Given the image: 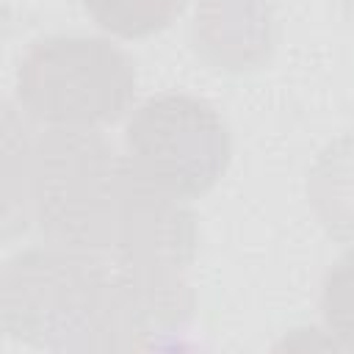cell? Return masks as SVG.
Instances as JSON below:
<instances>
[{"label": "cell", "instance_id": "1", "mask_svg": "<svg viewBox=\"0 0 354 354\" xmlns=\"http://www.w3.org/2000/svg\"><path fill=\"white\" fill-rule=\"evenodd\" d=\"M191 315L183 271L130 257L44 243L0 274V324L47 351L136 348Z\"/></svg>", "mask_w": 354, "mask_h": 354}, {"label": "cell", "instance_id": "2", "mask_svg": "<svg viewBox=\"0 0 354 354\" xmlns=\"http://www.w3.org/2000/svg\"><path fill=\"white\" fill-rule=\"evenodd\" d=\"M138 174L100 130L47 127L30 152V221L47 243L116 252Z\"/></svg>", "mask_w": 354, "mask_h": 354}, {"label": "cell", "instance_id": "3", "mask_svg": "<svg viewBox=\"0 0 354 354\" xmlns=\"http://www.w3.org/2000/svg\"><path fill=\"white\" fill-rule=\"evenodd\" d=\"M136 66L102 36H44L17 66V105L47 127L100 130L136 100Z\"/></svg>", "mask_w": 354, "mask_h": 354}, {"label": "cell", "instance_id": "4", "mask_svg": "<svg viewBox=\"0 0 354 354\" xmlns=\"http://www.w3.org/2000/svg\"><path fill=\"white\" fill-rule=\"evenodd\" d=\"M230 133L221 113L202 97L163 91L130 111L124 158L155 191L199 199L230 163Z\"/></svg>", "mask_w": 354, "mask_h": 354}, {"label": "cell", "instance_id": "5", "mask_svg": "<svg viewBox=\"0 0 354 354\" xmlns=\"http://www.w3.org/2000/svg\"><path fill=\"white\" fill-rule=\"evenodd\" d=\"M28 113L22 111V119L11 105H6L3 113V221L6 232H11L14 224L22 230L30 224V152L33 138L28 136L25 124Z\"/></svg>", "mask_w": 354, "mask_h": 354}, {"label": "cell", "instance_id": "6", "mask_svg": "<svg viewBox=\"0 0 354 354\" xmlns=\"http://www.w3.org/2000/svg\"><path fill=\"white\" fill-rule=\"evenodd\" d=\"M183 3L185 0H83V8L105 33L144 39L171 25Z\"/></svg>", "mask_w": 354, "mask_h": 354}, {"label": "cell", "instance_id": "7", "mask_svg": "<svg viewBox=\"0 0 354 354\" xmlns=\"http://www.w3.org/2000/svg\"><path fill=\"white\" fill-rule=\"evenodd\" d=\"M321 315L343 348H354V249L337 257L321 282Z\"/></svg>", "mask_w": 354, "mask_h": 354}, {"label": "cell", "instance_id": "8", "mask_svg": "<svg viewBox=\"0 0 354 354\" xmlns=\"http://www.w3.org/2000/svg\"><path fill=\"white\" fill-rule=\"evenodd\" d=\"M346 8H348V14L354 17V0H346Z\"/></svg>", "mask_w": 354, "mask_h": 354}]
</instances>
